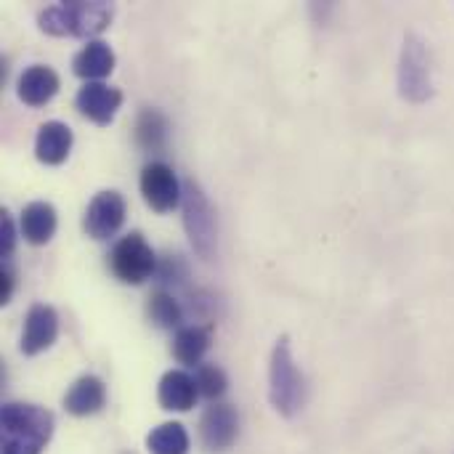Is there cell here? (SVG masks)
<instances>
[{
	"instance_id": "1",
	"label": "cell",
	"mask_w": 454,
	"mask_h": 454,
	"mask_svg": "<svg viewBox=\"0 0 454 454\" xmlns=\"http://www.w3.org/2000/svg\"><path fill=\"white\" fill-rule=\"evenodd\" d=\"M53 436V415L35 404H5L0 412L3 454H40Z\"/></svg>"
},
{
	"instance_id": "2",
	"label": "cell",
	"mask_w": 454,
	"mask_h": 454,
	"mask_svg": "<svg viewBox=\"0 0 454 454\" xmlns=\"http://www.w3.org/2000/svg\"><path fill=\"white\" fill-rule=\"evenodd\" d=\"M112 5L104 0H72V3H56L40 11L37 21L40 29L56 37H93L104 32L112 21Z\"/></svg>"
},
{
	"instance_id": "3",
	"label": "cell",
	"mask_w": 454,
	"mask_h": 454,
	"mask_svg": "<svg viewBox=\"0 0 454 454\" xmlns=\"http://www.w3.org/2000/svg\"><path fill=\"white\" fill-rule=\"evenodd\" d=\"M269 402L282 418H295L306 402V380L285 335L277 340L269 362Z\"/></svg>"
},
{
	"instance_id": "4",
	"label": "cell",
	"mask_w": 454,
	"mask_h": 454,
	"mask_svg": "<svg viewBox=\"0 0 454 454\" xmlns=\"http://www.w3.org/2000/svg\"><path fill=\"white\" fill-rule=\"evenodd\" d=\"M181 213H184V229H186V237H189L194 253L200 258L210 261L218 250V221H215V210H213L207 194L192 178L184 181Z\"/></svg>"
},
{
	"instance_id": "5",
	"label": "cell",
	"mask_w": 454,
	"mask_h": 454,
	"mask_svg": "<svg viewBox=\"0 0 454 454\" xmlns=\"http://www.w3.org/2000/svg\"><path fill=\"white\" fill-rule=\"evenodd\" d=\"M399 93L410 104H426L434 96V56L428 43L410 32L399 56Z\"/></svg>"
},
{
	"instance_id": "6",
	"label": "cell",
	"mask_w": 454,
	"mask_h": 454,
	"mask_svg": "<svg viewBox=\"0 0 454 454\" xmlns=\"http://www.w3.org/2000/svg\"><path fill=\"white\" fill-rule=\"evenodd\" d=\"M157 255L149 247V242L141 234H128L122 237L112 253H109V266L114 277L125 285H141L157 271Z\"/></svg>"
},
{
	"instance_id": "7",
	"label": "cell",
	"mask_w": 454,
	"mask_h": 454,
	"mask_svg": "<svg viewBox=\"0 0 454 454\" xmlns=\"http://www.w3.org/2000/svg\"><path fill=\"white\" fill-rule=\"evenodd\" d=\"M141 194L146 200V205L157 213H168L181 202L184 194V181H178V176L173 173L170 165L165 162H149L141 170Z\"/></svg>"
},
{
	"instance_id": "8",
	"label": "cell",
	"mask_w": 454,
	"mask_h": 454,
	"mask_svg": "<svg viewBox=\"0 0 454 454\" xmlns=\"http://www.w3.org/2000/svg\"><path fill=\"white\" fill-rule=\"evenodd\" d=\"M122 221H125V200L120 192L109 189V192H98L90 200L82 218V229L93 239H109L120 231Z\"/></svg>"
},
{
	"instance_id": "9",
	"label": "cell",
	"mask_w": 454,
	"mask_h": 454,
	"mask_svg": "<svg viewBox=\"0 0 454 454\" xmlns=\"http://www.w3.org/2000/svg\"><path fill=\"white\" fill-rule=\"evenodd\" d=\"M202 444L210 452H226L239 436V418L231 404H213L205 410L200 423Z\"/></svg>"
},
{
	"instance_id": "10",
	"label": "cell",
	"mask_w": 454,
	"mask_h": 454,
	"mask_svg": "<svg viewBox=\"0 0 454 454\" xmlns=\"http://www.w3.org/2000/svg\"><path fill=\"white\" fill-rule=\"evenodd\" d=\"M80 114H85L90 122L96 125H109L122 104V90L112 88V85H104V82H85L80 90H77V98H74Z\"/></svg>"
},
{
	"instance_id": "11",
	"label": "cell",
	"mask_w": 454,
	"mask_h": 454,
	"mask_svg": "<svg viewBox=\"0 0 454 454\" xmlns=\"http://www.w3.org/2000/svg\"><path fill=\"white\" fill-rule=\"evenodd\" d=\"M59 338V317L51 306L35 303L27 311L24 319V335H21V351L27 356H35L45 348H51Z\"/></svg>"
},
{
	"instance_id": "12",
	"label": "cell",
	"mask_w": 454,
	"mask_h": 454,
	"mask_svg": "<svg viewBox=\"0 0 454 454\" xmlns=\"http://www.w3.org/2000/svg\"><path fill=\"white\" fill-rule=\"evenodd\" d=\"M200 391L192 375L181 372V370H170L162 375L160 386H157V399L160 407L168 412H189L197 402Z\"/></svg>"
},
{
	"instance_id": "13",
	"label": "cell",
	"mask_w": 454,
	"mask_h": 454,
	"mask_svg": "<svg viewBox=\"0 0 454 454\" xmlns=\"http://www.w3.org/2000/svg\"><path fill=\"white\" fill-rule=\"evenodd\" d=\"M72 128L67 122L51 120L45 125H40L37 138H35V154L43 165H61L69 152H72Z\"/></svg>"
},
{
	"instance_id": "14",
	"label": "cell",
	"mask_w": 454,
	"mask_h": 454,
	"mask_svg": "<svg viewBox=\"0 0 454 454\" xmlns=\"http://www.w3.org/2000/svg\"><path fill=\"white\" fill-rule=\"evenodd\" d=\"M59 93V74L45 64H32L19 77V98L29 106H43Z\"/></svg>"
},
{
	"instance_id": "15",
	"label": "cell",
	"mask_w": 454,
	"mask_h": 454,
	"mask_svg": "<svg viewBox=\"0 0 454 454\" xmlns=\"http://www.w3.org/2000/svg\"><path fill=\"white\" fill-rule=\"evenodd\" d=\"M106 402V388L96 375H82L72 383V388L64 396V407L74 418H88L96 415Z\"/></svg>"
},
{
	"instance_id": "16",
	"label": "cell",
	"mask_w": 454,
	"mask_h": 454,
	"mask_svg": "<svg viewBox=\"0 0 454 454\" xmlns=\"http://www.w3.org/2000/svg\"><path fill=\"white\" fill-rule=\"evenodd\" d=\"M72 69H74L77 77H82L88 82H98L101 77L112 74V69H114V51L104 40H90L72 59Z\"/></svg>"
},
{
	"instance_id": "17",
	"label": "cell",
	"mask_w": 454,
	"mask_h": 454,
	"mask_svg": "<svg viewBox=\"0 0 454 454\" xmlns=\"http://www.w3.org/2000/svg\"><path fill=\"white\" fill-rule=\"evenodd\" d=\"M21 234L29 245H45L56 234V210L51 202H29L21 213Z\"/></svg>"
},
{
	"instance_id": "18",
	"label": "cell",
	"mask_w": 454,
	"mask_h": 454,
	"mask_svg": "<svg viewBox=\"0 0 454 454\" xmlns=\"http://www.w3.org/2000/svg\"><path fill=\"white\" fill-rule=\"evenodd\" d=\"M210 348V330L207 327H181L173 338V354L186 367H200L205 351Z\"/></svg>"
},
{
	"instance_id": "19",
	"label": "cell",
	"mask_w": 454,
	"mask_h": 454,
	"mask_svg": "<svg viewBox=\"0 0 454 454\" xmlns=\"http://www.w3.org/2000/svg\"><path fill=\"white\" fill-rule=\"evenodd\" d=\"M136 144L144 152H162L168 144V120L160 109H144L136 120Z\"/></svg>"
},
{
	"instance_id": "20",
	"label": "cell",
	"mask_w": 454,
	"mask_h": 454,
	"mask_svg": "<svg viewBox=\"0 0 454 454\" xmlns=\"http://www.w3.org/2000/svg\"><path fill=\"white\" fill-rule=\"evenodd\" d=\"M149 454H189V434L181 423H162L146 439Z\"/></svg>"
},
{
	"instance_id": "21",
	"label": "cell",
	"mask_w": 454,
	"mask_h": 454,
	"mask_svg": "<svg viewBox=\"0 0 454 454\" xmlns=\"http://www.w3.org/2000/svg\"><path fill=\"white\" fill-rule=\"evenodd\" d=\"M149 319L157 327H162V330H173V327H178L184 322V309H181V303L170 293L157 290L149 298Z\"/></svg>"
},
{
	"instance_id": "22",
	"label": "cell",
	"mask_w": 454,
	"mask_h": 454,
	"mask_svg": "<svg viewBox=\"0 0 454 454\" xmlns=\"http://www.w3.org/2000/svg\"><path fill=\"white\" fill-rule=\"evenodd\" d=\"M194 383H197L200 396H205V399H221L229 386L226 372L215 364H200L194 372Z\"/></svg>"
},
{
	"instance_id": "23",
	"label": "cell",
	"mask_w": 454,
	"mask_h": 454,
	"mask_svg": "<svg viewBox=\"0 0 454 454\" xmlns=\"http://www.w3.org/2000/svg\"><path fill=\"white\" fill-rule=\"evenodd\" d=\"M154 277H157V282H162V285H181V282L186 279V266H184L181 258L168 255V258H162V261L157 263Z\"/></svg>"
},
{
	"instance_id": "24",
	"label": "cell",
	"mask_w": 454,
	"mask_h": 454,
	"mask_svg": "<svg viewBox=\"0 0 454 454\" xmlns=\"http://www.w3.org/2000/svg\"><path fill=\"white\" fill-rule=\"evenodd\" d=\"M0 253L3 258H8L16 247V229H13V221H11V213L3 210V218H0Z\"/></svg>"
},
{
	"instance_id": "25",
	"label": "cell",
	"mask_w": 454,
	"mask_h": 454,
	"mask_svg": "<svg viewBox=\"0 0 454 454\" xmlns=\"http://www.w3.org/2000/svg\"><path fill=\"white\" fill-rule=\"evenodd\" d=\"M11 293H13V274L8 271V266H3V274H0V303H8Z\"/></svg>"
}]
</instances>
